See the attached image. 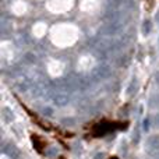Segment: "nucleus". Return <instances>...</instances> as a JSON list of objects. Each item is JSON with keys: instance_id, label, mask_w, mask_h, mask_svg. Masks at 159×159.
Returning a JSON list of instances; mask_svg holds the SVG:
<instances>
[{"instance_id": "f257e3e1", "label": "nucleus", "mask_w": 159, "mask_h": 159, "mask_svg": "<svg viewBox=\"0 0 159 159\" xmlns=\"http://www.w3.org/2000/svg\"><path fill=\"white\" fill-rule=\"evenodd\" d=\"M75 38H77V31L73 25L61 24L55 27L52 31V39L59 46H69L74 43Z\"/></svg>"}, {"instance_id": "f03ea898", "label": "nucleus", "mask_w": 159, "mask_h": 159, "mask_svg": "<svg viewBox=\"0 0 159 159\" xmlns=\"http://www.w3.org/2000/svg\"><path fill=\"white\" fill-rule=\"evenodd\" d=\"M73 6V0H52L49 2V6L48 7L52 11H57V13H61V11L70 10Z\"/></svg>"}, {"instance_id": "7ed1b4c3", "label": "nucleus", "mask_w": 159, "mask_h": 159, "mask_svg": "<svg viewBox=\"0 0 159 159\" xmlns=\"http://www.w3.org/2000/svg\"><path fill=\"white\" fill-rule=\"evenodd\" d=\"M45 30H46V25L45 24H36L35 28H34V34H35L36 36H41L42 34L45 32Z\"/></svg>"}, {"instance_id": "20e7f679", "label": "nucleus", "mask_w": 159, "mask_h": 159, "mask_svg": "<svg viewBox=\"0 0 159 159\" xmlns=\"http://www.w3.org/2000/svg\"><path fill=\"white\" fill-rule=\"evenodd\" d=\"M3 159H4V158H3Z\"/></svg>"}]
</instances>
